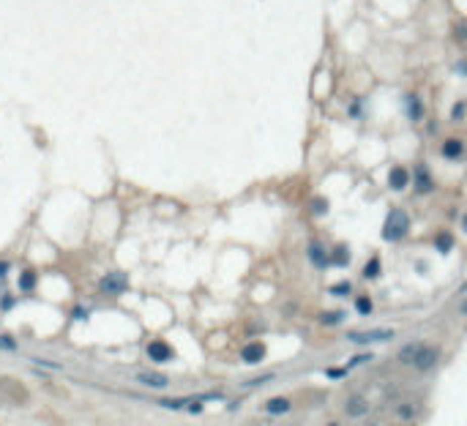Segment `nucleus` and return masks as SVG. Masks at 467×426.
Masks as SVG:
<instances>
[{"label":"nucleus","instance_id":"f257e3e1","mask_svg":"<svg viewBox=\"0 0 467 426\" xmlns=\"http://www.w3.org/2000/svg\"><path fill=\"white\" fill-rule=\"evenodd\" d=\"M410 229V216L404 211H391L383 224V238L385 241H402Z\"/></svg>","mask_w":467,"mask_h":426},{"label":"nucleus","instance_id":"f03ea898","mask_svg":"<svg viewBox=\"0 0 467 426\" xmlns=\"http://www.w3.org/2000/svg\"><path fill=\"white\" fill-rule=\"evenodd\" d=\"M440 361V350L435 347V344H421L415 353V361H412V366H415L418 371H432L437 366Z\"/></svg>","mask_w":467,"mask_h":426},{"label":"nucleus","instance_id":"7ed1b4c3","mask_svg":"<svg viewBox=\"0 0 467 426\" xmlns=\"http://www.w3.org/2000/svg\"><path fill=\"white\" fill-rule=\"evenodd\" d=\"M391 336H394V330L385 328V330H350L347 339L353 344H371V342H385Z\"/></svg>","mask_w":467,"mask_h":426},{"label":"nucleus","instance_id":"20e7f679","mask_svg":"<svg viewBox=\"0 0 467 426\" xmlns=\"http://www.w3.org/2000/svg\"><path fill=\"white\" fill-rule=\"evenodd\" d=\"M388 186L394 188V192H404V188L410 186V170L402 164H396L394 170L388 172Z\"/></svg>","mask_w":467,"mask_h":426},{"label":"nucleus","instance_id":"39448f33","mask_svg":"<svg viewBox=\"0 0 467 426\" xmlns=\"http://www.w3.org/2000/svg\"><path fill=\"white\" fill-rule=\"evenodd\" d=\"M148 358H151V361H156V363H164V361H170L172 358V347L167 342H151L148 344Z\"/></svg>","mask_w":467,"mask_h":426},{"label":"nucleus","instance_id":"423d86ee","mask_svg":"<svg viewBox=\"0 0 467 426\" xmlns=\"http://www.w3.org/2000/svg\"><path fill=\"white\" fill-rule=\"evenodd\" d=\"M126 287H128V281H126L123 273H107L104 279H101V290H104V293H123Z\"/></svg>","mask_w":467,"mask_h":426},{"label":"nucleus","instance_id":"0eeeda50","mask_svg":"<svg viewBox=\"0 0 467 426\" xmlns=\"http://www.w3.org/2000/svg\"><path fill=\"white\" fill-rule=\"evenodd\" d=\"M241 358L246 363H260L262 358H265V344H262V342H249L246 347L241 350Z\"/></svg>","mask_w":467,"mask_h":426},{"label":"nucleus","instance_id":"6e6552de","mask_svg":"<svg viewBox=\"0 0 467 426\" xmlns=\"http://www.w3.org/2000/svg\"><path fill=\"white\" fill-rule=\"evenodd\" d=\"M137 380L145 383V385H151V388H167V385H170L167 374H159V371H139Z\"/></svg>","mask_w":467,"mask_h":426},{"label":"nucleus","instance_id":"1a4fd4ad","mask_svg":"<svg viewBox=\"0 0 467 426\" xmlns=\"http://www.w3.org/2000/svg\"><path fill=\"white\" fill-rule=\"evenodd\" d=\"M462 153H464V142L462 139H456V137H451V139H445L443 142V156L445 159H462Z\"/></svg>","mask_w":467,"mask_h":426},{"label":"nucleus","instance_id":"9d476101","mask_svg":"<svg viewBox=\"0 0 467 426\" xmlns=\"http://www.w3.org/2000/svg\"><path fill=\"white\" fill-rule=\"evenodd\" d=\"M415 192L418 194H429L432 192V175L426 167H418L415 170Z\"/></svg>","mask_w":467,"mask_h":426},{"label":"nucleus","instance_id":"9b49d317","mask_svg":"<svg viewBox=\"0 0 467 426\" xmlns=\"http://www.w3.org/2000/svg\"><path fill=\"white\" fill-rule=\"evenodd\" d=\"M265 410L270 412V415H284V412H290V399L284 396H273L265 402Z\"/></svg>","mask_w":467,"mask_h":426},{"label":"nucleus","instance_id":"f8f14e48","mask_svg":"<svg viewBox=\"0 0 467 426\" xmlns=\"http://www.w3.org/2000/svg\"><path fill=\"white\" fill-rule=\"evenodd\" d=\"M309 260L314 262L317 268H325L328 265V257H325V252H322L320 243H311V246H309Z\"/></svg>","mask_w":467,"mask_h":426},{"label":"nucleus","instance_id":"ddd939ff","mask_svg":"<svg viewBox=\"0 0 467 426\" xmlns=\"http://www.w3.org/2000/svg\"><path fill=\"white\" fill-rule=\"evenodd\" d=\"M347 412H350L353 418H358V415H366V402H363L361 396H353V399L347 402Z\"/></svg>","mask_w":467,"mask_h":426},{"label":"nucleus","instance_id":"4468645a","mask_svg":"<svg viewBox=\"0 0 467 426\" xmlns=\"http://www.w3.org/2000/svg\"><path fill=\"white\" fill-rule=\"evenodd\" d=\"M435 246H437L440 254H448L451 249H453V235H451V232H440L437 241H435Z\"/></svg>","mask_w":467,"mask_h":426},{"label":"nucleus","instance_id":"2eb2a0df","mask_svg":"<svg viewBox=\"0 0 467 426\" xmlns=\"http://www.w3.org/2000/svg\"><path fill=\"white\" fill-rule=\"evenodd\" d=\"M407 112H410V120H421L424 118V110H421V101H418V96H407Z\"/></svg>","mask_w":467,"mask_h":426},{"label":"nucleus","instance_id":"dca6fc26","mask_svg":"<svg viewBox=\"0 0 467 426\" xmlns=\"http://www.w3.org/2000/svg\"><path fill=\"white\" fill-rule=\"evenodd\" d=\"M33 287H36V273H33V270H25L22 279H19V290H22V293H30Z\"/></svg>","mask_w":467,"mask_h":426},{"label":"nucleus","instance_id":"f3484780","mask_svg":"<svg viewBox=\"0 0 467 426\" xmlns=\"http://www.w3.org/2000/svg\"><path fill=\"white\" fill-rule=\"evenodd\" d=\"M418 347H421V344H407V347H404L402 353H399V361H402V363H412V361H415Z\"/></svg>","mask_w":467,"mask_h":426},{"label":"nucleus","instance_id":"a211bd4d","mask_svg":"<svg viewBox=\"0 0 467 426\" xmlns=\"http://www.w3.org/2000/svg\"><path fill=\"white\" fill-rule=\"evenodd\" d=\"M363 276H366V279H375V276H380V260H377V257H371V260L366 262V268H363Z\"/></svg>","mask_w":467,"mask_h":426},{"label":"nucleus","instance_id":"6ab92c4d","mask_svg":"<svg viewBox=\"0 0 467 426\" xmlns=\"http://www.w3.org/2000/svg\"><path fill=\"white\" fill-rule=\"evenodd\" d=\"M355 309L361 314H371V301L366 298V295H358V301H355Z\"/></svg>","mask_w":467,"mask_h":426},{"label":"nucleus","instance_id":"aec40b11","mask_svg":"<svg viewBox=\"0 0 467 426\" xmlns=\"http://www.w3.org/2000/svg\"><path fill=\"white\" fill-rule=\"evenodd\" d=\"M342 320H344V314H342V312H328V314H322V317H320L322 325H334V322H342Z\"/></svg>","mask_w":467,"mask_h":426},{"label":"nucleus","instance_id":"412c9836","mask_svg":"<svg viewBox=\"0 0 467 426\" xmlns=\"http://www.w3.org/2000/svg\"><path fill=\"white\" fill-rule=\"evenodd\" d=\"M347 257H350L347 254V246H339V252L334 254V260H331V262H336V265H347V262H350Z\"/></svg>","mask_w":467,"mask_h":426},{"label":"nucleus","instance_id":"4be33fe9","mask_svg":"<svg viewBox=\"0 0 467 426\" xmlns=\"http://www.w3.org/2000/svg\"><path fill=\"white\" fill-rule=\"evenodd\" d=\"M311 211H314L317 216H322V213H325V211H328V202H325V200H322V197H317L314 202H311Z\"/></svg>","mask_w":467,"mask_h":426},{"label":"nucleus","instance_id":"5701e85b","mask_svg":"<svg viewBox=\"0 0 467 426\" xmlns=\"http://www.w3.org/2000/svg\"><path fill=\"white\" fill-rule=\"evenodd\" d=\"M396 415L399 418H412L415 415V407H412V404H402V407L396 410Z\"/></svg>","mask_w":467,"mask_h":426},{"label":"nucleus","instance_id":"b1692460","mask_svg":"<svg viewBox=\"0 0 467 426\" xmlns=\"http://www.w3.org/2000/svg\"><path fill=\"white\" fill-rule=\"evenodd\" d=\"M325 374L331 377V380H342V377L347 374V369H336V366H331V369L325 371Z\"/></svg>","mask_w":467,"mask_h":426},{"label":"nucleus","instance_id":"393cba45","mask_svg":"<svg viewBox=\"0 0 467 426\" xmlns=\"http://www.w3.org/2000/svg\"><path fill=\"white\" fill-rule=\"evenodd\" d=\"M0 350H14V339L11 336H0Z\"/></svg>","mask_w":467,"mask_h":426},{"label":"nucleus","instance_id":"a878e982","mask_svg":"<svg viewBox=\"0 0 467 426\" xmlns=\"http://www.w3.org/2000/svg\"><path fill=\"white\" fill-rule=\"evenodd\" d=\"M462 115H464V101H459V104L453 107V120H462Z\"/></svg>","mask_w":467,"mask_h":426},{"label":"nucleus","instance_id":"bb28decb","mask_svg":"<svg viewBox=\"0 0 467 426\" xmlns=\"http://www.w3.org/2000/svg\"><path fill=\"white\" fill-rule=\"evenodd\" d=\"M369 358H371V355H355L353 361H350V366H358V363H366Z\"/></svg>","mask_w":467,"mask_h":426},{"label":"nucleus","instance_id":"cd10ccee","mask_svg":"<svg viewBox=\"0 0 467 426\" xmlns=\"http://www.w3.org/2000/svg\"><path fill=\"white\" fill-rule=\"evenodd\" d=\"M347 284H342V287H334V290H331V293H334V295H344V293H347Z\"/></svg>","mask_w":467,"mask_h":426},{"label":"nucleus","instance_id":"c85d7f7f","mask_svg":"<svg viewBox=\"0 0 467 426\" xmlns=\"http://www.w3.org/2000/svg\"><path fill=\"white\" fill-rule=\"evenodd\" d=\"M350 115H353V118H358V115H361V104H353V107H350Z\"/></svg>","mask_w":467,"mask_h":426},{"label":"nucleus","instance_id":"c756f323","mask_svg":"<svg viewBox=\"0 0 467 426\" xmlns=\"http://www.w3.org/2000/svg\"><path fill=\"white\" fill-rule=\"evenodd\" d=\"M462 227H464V232H467V213H464V219H462Z\"/></svg>","mask_w":467,"mask_h":426},{"label":"nucleus","instance_id":"7c9ffc66","mask_svg":"<svg viewBox=\"0 0 467 426\" xmlns=\"http://www.w3.org/2000/svg\"><path fill=\"white\" fill-rule=\"evenodd\" d=\"M0 276H6V265H0Z\"/></svg>","mask_w":467,"mask_h":426},{"label":"nucleus","instance_id":"2f4dec72","mask_svg":"<svg viewBox=\"0 0 467 426\" xmlns=\"http://www.w3.org/2000/svg\"><path fill=\"white\" fill-rule=\"evenodd\" d=\"M464 312H467V306H464Z\"/></svg>","mask_w":467,"mask_h":426}]
</instances>
